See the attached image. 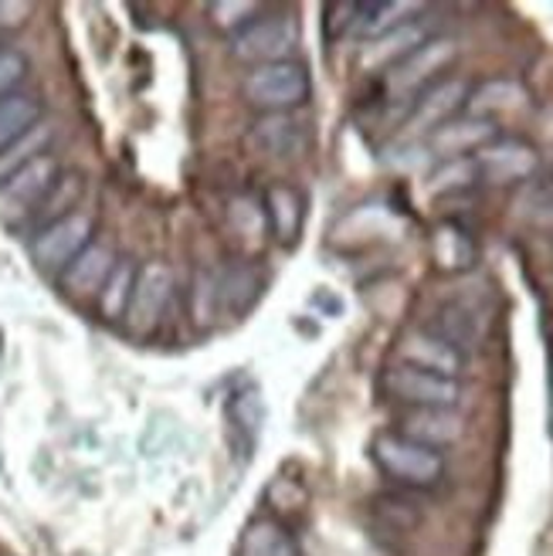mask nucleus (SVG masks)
Returning <instances> with one entry per match:
<instances>
[{"instance_id":"obj_1","label":"nucleus","mask_w":553,"mask_h":556,"mask_svg":"<svg viewBox=\"0 0 553 556\" xmlns=\"http://www.w3.org/2000/svg\"><path fill=\"white\" fill-rule=\"evenodd\" d=\"M370 458L387 479L411 489H431L445 479V455L401 431H380L370 444Z\"/></svg>"},{"instance_id":"obj_2","label":"nucleus","mask_w":553,"mask_h":556,"mask_svg":"<svg viewBox=\"0 0 553 556\" xmlns=\"http://www.w3.org/2000/svg\"><path fill=\"white\" fill-rule=\"evenodd\" d=\"M62 163L51 153L32 160L14 177L0 184V225L8 228H24L32 225V217L45 204V198L54 190V184L62 180Z\"/></svg>"},{"instance_id":"obj_3","label":"nucleus","mask_w":553,"mask_h":556,"mask_svg":"<svg viewBox=\"0 0 553 556\" xmlns=\"http://www.w3.org/2000/svg\"><path fill=\"white\" fill-rule=\"evenodd\" d=\"M241 92L255 109H262L265 116H272V113H292V109H299L310 99L313 81H310L306 65H299L292 59V62H275V65L252 68L241 81Z\"/></svg>"},{"instance_id":"obj_4","label":"nucleus","mask_w":553,"mask_h":556,"mask_svg":"<svg viewBox=\"0 0 553 556\" xmlns=\"http://www.w3.org/2000/svg\"><path fill=\"white\" fill-rule=\"evenodd\" d=\"M96 235V220L86 211H72L59 220H51L48 228L35 231L32 238V262L45 271V275H62L86 248L92 244Z\"/></svg>"},{"instance_id":"obj_5","label":"nucleus","mask_w":553,"mask_h":556,"mask_svg":"<svg viewBox=\"0 0 553 556\" xmlns=\"http://www.w3.org/2000/svg\"><path fill=\"white\" fill-rule=\"evenodd\" d=\"M299 48V24L289 14H259L248 27L231 38L235 59L259 65L292 62V51Z\"/></svg>"},{"instance_id":"obj_6","label":"nucleus","mask_w":553,"mask_h":556,"mask_svg":"<svg viewBox=\"0 0 553 556\" xmlns=\"http://www.w3.org/2000/svg\"><path fill=\"white\" fill-rule=\"evenodd\" d=\"M455 41L452 38H428L425 45L414 48L407 59H401L391 72H387V92L398 99L422 96L428 86H435L438 75L455 62Z\"/></svg>"},{"instance_id":"obj_7","label":"nucleus","mask_w":553,"mask_h":556,"mask_svg":"<svg viewBox=\"0 0 553 556\" xmlns=\"http://www.w3.org/2000/svg\"><path fill=\"white\" fill-rule=\"evenodd\" d=\"M174 302V271L163 262H150L136 271V286H133V299L126 309V329L133 337H150V332L163 323Z\"/></svg>"},{"instance_id":"obj_8","label":"nucleus","mask_w":553,"mask_h":556,"mask_svg":"<svg viewBox=\"0 0 553 556\" xmlns=\"http://www.w3.org/2000/svg\"><path fill=\"white\" fill-rule=\"evenodd\" d=\"M384 391L404 407H428V410H455L462 401V387L452 377H438L418 367H391L384 374Z\"/></svg>"},{"instance_id":"obj_9","label":"nucleus","mask_w":553,"mask_h":556,"mask_svg":"<svg viewBox=\"0 0 553 556\" xmlns=\"http://www.w3.org/2000/svg\"><path fill=\"white\" fill-rule=\"evenodd\" d=\"M468 99V86L462 78H438L435 86H428L422 96L411 99V113L404 129L411 132H435L438 126L452 123Z\"/></svg>"},{"instance_id":"obj_10","label":"nucleus","mask_w":553,"mask_h":556,"mask_svg":"<svg viewBox=\"0 0 553 556\" xmlns=\"http://www.w3.org/2000/svg\"><path fill=\"white\" fill-rule=\"evenodd\" d=\"M476 177L486 184H516V180H527L537 170V150L523 139H492L489 147H482L476 156Z\"/></svg>"},{"instance_id":"obj_11","label":"nucleus","mask_w":553,"mask_h":556,"mask_svg":"<svg viewBox=\"0 0 553 556\" xmlns=\"http://www.w3.org/2000/svg\"><path fill=\"white\" fill-rule=\"evenodd\" d=\"M398 359L404 367H418V370L452 377V380H458V374L465 367V353H458L445 340H438L431 329L407 332V337L398 343Z\"/></svg>"},{"instance_id":"obj_12","label":"nucleus","mask_w":553,"mask_h":556,"mask_svg":"<svg viewBox=\"0 0 553 556\" xmlns=\"http://www.w3.org/2000/svg\"><path fill=\"white\" fill-rule=\"evenodd\" d=\"M116 255H113V248L102 244V241H92L86 252H81L62 275H59V286L68 299L75 302H86V299H99L102 286H105V278L113 275L116 268Z\"/></svg>"},{"instance_id":"obj_13","label":"nucleus","mask_w":553,"mask_h":556,"mask_svg":"<svg viewBox=\"0 0 553 556\" xmlns=\"http://www.w3.org/2000/svg\"><path fill=\"white\" fill-rule=\"evenodd\" d=\"M495 139V126L492 119H476V116H455L452 123L438 126L428 136L431 153H438L441 160H462L468 153H479L482 147H489Z\"/></svg>"},{"instance_id":"obj_14","label":"nucleus","mask_w":553,"mask_h":556,"mask_svg":"<svg viewBox=\"0 0 553 556\" xmlns=\"http://www.w3.org/2000/svg\"><path fill=\"white\" fill-rule=\"evenodd\" d=\"M465 425L455 410H428V407H407L401 417V434L411 441H422L428 448H445L462 438Z\"/></svg>"},{"instance_id":"obj_15","label":"nucleus","mask_w":553,"mask_h":556,"mask_svg":"<svg viewBox=\"0 0 553 556\" xmlns=\"http://www.w3.org/2000/svg\"><path fill=\"white\" fill-rule=\"evenodd\" d=\"M252 147L265 156H275V160H289V156H299L306 150V129L302 123H296L289 113H272V116H262L255 126H252Z\"/></svg>"},{"instance_id":"obj_16","label":"nucleus","mask_w":553,"mask_h":556,"mask_svg":"<svg viewBox=\"0 0 553 556\" xmlns=\"http://www.w3.org/2000/svg\"><path fill=\"white\" fill-rule=\"evenodd\" d=\"M428 38L431 35H425L422 21H404V24L394 27V31L370 38V45L361 54V65L370 68V72L374 68H387V72H391L401 59H407V54L418 48V45H425Z\"/></svg>"},{"instance_id":"obj_17","label":"nucleus","mask_w":553,"mask_h":556,"mask_svg":"<svg viewBox=\"0 0 553 556\" xmlns=\"http://www.w3.org/2000/svg\"><path fill=\"white\" fill-rule=\"evenodd\" d=\"M265 220L272 225V235L279 238L282 244H292L302 231V217H306V204H302L299 190L275 184L265 190Z\"/></svg>"},{"instance_id":"obj_18","label":"nucleus","mask_w":553,"mask_h":556,"mask_svg":"<svg viewBox=\"0 0 553 556\" xmlns=\"http://www.w3.org/2000/svg\"><path fill=\"white\" fill-rule=\"evenodd\" d=\"M238 556H302V549L282 522L255 519L244 526L238 540Z\"/></svg>"},{"instance_id":"obj_19","label":"nucleus","mask_w":553,"mask_h":556,"mask_svg":"<svg viewBox=\"0 0 553 556\" xmlns=\"http://www.w3.org/2000/svg\"><path fill=\"white\" fill-rule=\"evenodd\" d=\"M431 332L438 340H445L449 346H455L458 353H465V350H473L479 343L482 323H479L476 309H468V305H462V302H449V305H441V309H438Z\"/></svg>"},{"instance_id":"obj_20","label":"nucleus","mask_w":553,"mask_h":556,"mask_svg":"<svg viewBox=\"0 0 553 556\" xmlns=\"http://www.w3.org/2000/svg\"><path fill=\"white\" fill-rule=\"evenodd\" d=\"M431 255L441 271H465L479 258V248L465 228L458 225H441L431 238Z\"/></svg>"},{"instance_id":"obj_21","label":"nucleus","mask_w":553,"mask_h":556,"mask_svg":"<svg viewBox=\"0 0 553 556\" xmlns=\"http://www.w3.org/2000/svg\"><path fill=\"white\" fill-rule=\"evenodd\" d=\"M41 123V102L35 96H4L0 99V153L14 147L24 132H32Z\"/></svg>"},{"instance_id":"obj_22","label":"nucleus","mask_w":553,"mask_h":556,"mask_svg":"<svg viewBox=\"0 0 553 556\" xmlns=\"http://www.w3.org/2000/svg\"><path fill=\"white\" fill-rule=\"evenodd\" d=\"M527 99L519 81L513 78H489L482 81L479 89L468 92L465 99V116H476V119H489L492 113H503V109H513Z\"/></svg>"},{"instance_id":"obj_23","label":"nucleus","mask_w":553,"mask_h":556,"mask_svg":"<svg viewBox=\"0 0 553 556\" xmlns=\"http://www.w3.org/2000/svg\"><path fill=\"white\" fill-rule=\"evenodd\" d=\"M136 271H140V268H136L129 258H120L116 268H113V275L105 278V286H102V292L96 299L99 316L105 323H123L126 319L129 299H133V286H136Z\"/></svg>"},{"instance_id":"obj_24","label":"nucleus","mask_w":553,"mask_h":556,"mask_svg":"<svg viewBox=\"0 0 553 556\" xmlns=\"http://www.w3.org/2000/svg\"><path fill=\"white\" fill-rule=\"evenodd\" d=\"M51 139H54V129L48 123H38L32 132H24L14 147H8L4 153H0V184H4L8 177H14L21 166H27L32 160L45 156Z\"/></svg>"},{"instance_id":"obj_25","label":"nucleus","mask_w":553,"mask_h":556,"mask_svg":"<svg viewBox=\"0 0 553 556\" xmlns=\"http://www.w3.org/2000/svg\"><path fill=\"white\" fill-rule=\"evenodd\" d=\"M259 292H262V282H259V275L252 268H235L225 282H217V299L225 302V309L235 313V316L252 309Z\"/></svg>"},{"instance_id":"obj_26","label":"nucleus","mask_w":553,"mask_h":556,"mask_svg":"<svg viewBox=\"0 0 553 556\" xmlns=\"http://www.w3.org/2000/svg\"><path fill=\"white\" fill-rule=\"evenodd\" d=\"M78 198H81V177H75V174H62V180L54 184V190L45 198V204L38 207V214L32 217L35 231L48 228L51 220H59V217L72 214Z\"/></svg>"},{"instance_id":"obj_27","label":"nucleus","mask_w":553,"mask_h":556,"mask_svg":"<svg viewBox=\"0 0 553 556\" xmlns=\"http://www.w3.org/2000/svg\"><path fill=\"white\" fill-rule=\"evenodd\" d=\"M231 417H235V425L238 431L248 438V444H252L259 438V428H262V394L255 391V387H244V391H238L231 397Z\"/></svg>"},{"instance_id":"obj_28","label":"nucleus","mask_w":553,"mask_h":556,"mask_svg":"<svg viewBox=\"0 0 553 556\" xmlns=\"http://www.w3.org/2000/svg\"><path fill=\"white\" fill-rule=\"evenodd\" d=\"M259 14H262V8L259 4H244V0H238V4H228V0H221V4H211L214 24L221 27V31H228L231 38L241 31V27L252 24Z\"/></svg>"},{"instance_id":"obj_29","label":"nucleus","mask_w":553,"mask_h":556,"mask_svg":"<svg viewBox=\"0 0 553 556\" xmlns=\"http://www.w3.org/2000/svg\"><path fill=\"white\" fill-rule=\"evenodd\" d=\"M473 180H479L473 156L468 160H445L441 163V170L431 177V190H455V187H468Z\"/></svg>"},{"instance_id":"obj_30","label":"nucleus","mask_w":553,"mask_h":556,"mask_svg":"<svg viewBox=\"0 0 553 556\" xmlns=\"http://www.w3.org/2000/svg\"><path fill=\"white\" fill-rule=\"evenodd\" d=\"M27 75V59L17 48H0V99L14 96V89Z\"/></svg>"},{"instance_id":"obj_31","label":"nucleus","mask_w":553,"mask_h":556,"mask_svg":"<svg viewBox=\"0 0 553 556\" xmlns=\"http://www.w3.org/2000/svg\"><path fill=\"white\" fill-rule=\"evenodd\" d=\"M27 17H32V4H24V0H0V31H17Z\"/></svg>"}]
</instances>
